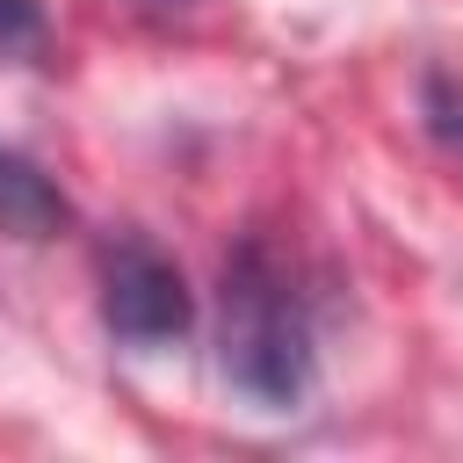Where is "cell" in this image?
Listing matches in <instances>:
<instances>
[{
    "mask_svg": "<svg viewBox=\"0 0 463 463\" xmlns=\"http://www.w3.org/2000/svg\"><path fill=\"white\" fill-rule=\"evenodd\" d=\"M217 369L253 412H297L318 383V340L311 311L289 282V268L268 253V239H246L224 253L217 282Z\"/></svg>",
    "mask_w": 463,
    "mask_h": 463,
    "instance_id": "obj_1",
    "label": "cell"
},
{
    "mask_svg": "<svg viewBox=\"0 0 463 463\" xmlns=\"http://www.w3.org/2000/svg\"><path fill=\"white\" fill-rule=\"evenodd\" d=\"M101 326L123 347H166V340H188V326H195L188 275L145 232H123L101 253Z\"/></svg>",
    "mask_w": 463,
    "mask_h": 463,
    "instance_id": "obj_2",
    "label": "cell"
},
{
    "mask_svg": "<svg viewBox=\"0 0 463 463\" xmlns=\"http://www.w3.org/2000/svg\"><path fill=\"white\" fill-rule=\"evenodd\" d=\"M65 217H72V203L58 195V181L36 159H22L14 145H0V232L7 239H51V232H65Z\"/></svg>",
    "mask_w": 463,
    "mask_h": 463,
    "instance_id": "obj_3",
    "label": "cell"
},
{
    "mask_svg": "<svg viewBox=\"0 0 463 463\" xmlns=\"http://www.w3.org/2000/svg\"><path fill=\"white\" fill-rule=\"evenodd\" d=\"M420 116H427V137H434L449 159H463V87H456L449 72H427V80H420Z\"/></svg>",
    "mask_w": 463,
    "mask_h": 463,
    "instance_id": "obj_4",
    "label": "cell"
},
{
    "mask_svg": "<svg viewBox=\"0 0 463 463\" xmlns=\"http://www.w3.org/2000/svg\"><path fill=\"white\" fill-rule=\"evenodd\" d=\"M51 36L43 0H0V58H36Z\"/></svg>",
    "mask_w": 463,
    "mask_h": 463,
    "instance_id": "obj_5",
    "label": "cell"
}]
</instances>
